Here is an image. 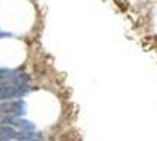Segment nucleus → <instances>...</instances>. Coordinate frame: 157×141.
Wrapping results in <instances>:
<instances>
[{"label":"nucleus","mask_w":157,"mask_h":141,"mask_svg":"<svg viewBox=\"0 0 157 141\" xmlns=\"http://www.w3.org/2000/svg\"><path fill=\"white\" fill-rule=\"evenodd\" d=\"M26 93L24 86H5L0 85V100L5 99H14L22 96Z\"/></svg>","instance_id":"2"},{"label":"nucleus","mask_w":157,"mask_h":141,"mask_svg":"<svg viewBox=\"0 0 157 141\" xmlns=\"http://www.w3.org/2000/svg\"><path fill=\"white\" fill-rule=\"evenodd\" d=\"M26 105L22 100L7 101L0 104V116H20L25 114Z\"/></svg>","instance_id":"1"},{"label":"nucleus","mask_w":157,"mask_h":141,"mask_svg":"<svg viewBox=\"0 0 157 141\" xmlns=\"http://www.w3.org/2000/svg\"><path fill=\"white\" fill-rule=\"evenodd\" d=\"M17 136V131L8 125H0V139H13Z\"/></svg>","instance_id":"3"}]
</instances>
